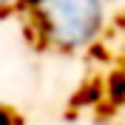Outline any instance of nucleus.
I'll return each instance as SVG.
<instances>
[{
	"label": "nucleus",
	"mask_w": 125,
	"mask_h": 125,
	"mask_svg": "<svg viewBox=\"0 0 125 125\" xmlns=\"http://www.w3.org/2000/svg\"><path fill=\"white\" fill-rule=\"evenodd\" d=\"M0 3H3V0H0Z\"/></svg>",
	"instance_id": "obj_3"
},
{
	"label": "nucleus",
	"mask_w": 125,
	"mask_h": 125,
	"mask_svg": "<svg viewBox=\"0 0 125 125\" xmlns=\"http://www.w3.org/2000/svg\"><path fill=\"white\" fill-rule=\"evenodd\" d=\"M0 125H14L11 114H9V111H3V108H0Z\"/></svg>",
	"instance_id": "obj_2"
},
{
	"label": "nucleus",
	"mask_w": 125,
	"mask_h": 125,
	"mask_svg": "<svg viewBox=\"0 0 125 125\" xmlns=\"http://www.w3.org/2000/svg\"><path fill=\"white\" fill-rule=\"evenodd\" d=\"M37 14L46 34L62 48H83L102 26L100 0H43Z\"/></svg>",
	"instance_id": "obj_1"
}]
</instances>
